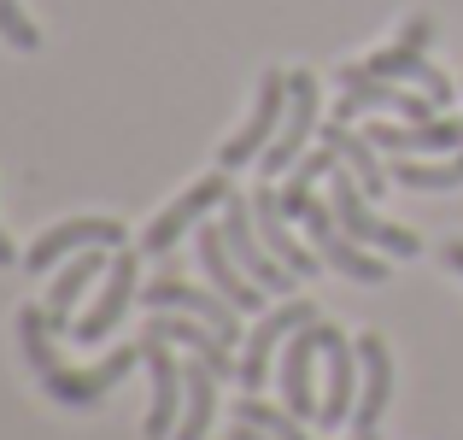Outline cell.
<instances>
[{"instance_id":"6da1fadb","label":"cell","mask_w":463,"mask_h":440,"mask_svg":"<svg viewBox=\"0 0 463 440\" xmlns=\"http://www.w3.org/2000/svg\"><path fill=\"white\" fill-rule=\"evenodd\" d=\"M53 329H47V305H24L18 311V340H24V359H30V370H35V382H42V394L53 399V406H65V411H89V406H100L106 394H112L118 382H124L129 370H136V359H141V347H118L112 359L100 364V370H71V364H59V352H53Z\"/></svg>"},{"instance_id":"7a4b0ae2","label":"cell","mask_w":463,"mask_h":440,"mask_svg":"<svg viewBox=\"0 0 463 440\" xmlns=\"http://www.w3.org/2000/svg\"><path fill=\"white\" fill-rule=\"evenodd\" d=\"M217 224H223V241H229V253L241 259V271H247V276H252V282H259L264 293H288V288L299 282V276L288 271V264L276 259L270 247H264V235H259V217H252V194L241 200V194L229 188V200H223V217H217Z\"/></svg>"},{"instance_id":"3957f363","label":"cell","mask_w":463,"mask_h":440,"mask_svg":"<svg viewBox=\"0 0 463 440\" xmlns=\"http://www.w3.org/2000/svg\"><path fill=\"white\" fill-rule=\"evenodd\" d=\"M335 217L364 247H382V253H393V259H417L422 253V235H411V229H399V224H382V212H370V194L358 188V177H352L346 165L335 170Z\"/></svg>"},{"instance_id":"277c9868","label":"cell","mask_w":463,"mask_h":440,"mask_svg":"<svg viewBox=\"0 0 463 440\" xmlns=\"http://www.w3.org/2000/svg\"><path fill=\"white\" fill-rule=\"evenodd\" d=\"M282 118H288V71H264L259 100H252V118H247V124H241L223 147H217V165H223V170L259 165L264 147H270L276 129H282Z\"/></svg>"},{"instance_id":"5b68a950","label":"cell","mask_w":463,"mask_h":440,"mask_svg":"<svg viewBox=\"0 0 463 440\" xmlns=\"http://www.w3.org/2000/svg\"><path fill=\"white\" fill-rule=\"evenodd\" d=\"M306 235H311V247H317V259H328L340 276H352V282H387V264L375 259V253H364V241H352L346 229H340V217H335V206H323V200H311L306 206Z\"/></svg>"},{"instance_id":"8992f818","label":"cell","mask_w":463,"mask_h":440,"mask_svg":"<svg viewBox=\"0 0 463 440\" xmlns=\"http://www.w3.org/2000/svg\"><path fill=\"white\" fill-rule=\"evenodd\" d=\"M311 136H317V77L311 71H288V118H282V129H276V141L264 147L259 170L264 177H282L288 165L306 158Z\"/></svg>"},{"instance_id":"52a82bcc","label":"cell","mask_w":463,"mask_h":440,"mask_svg":"<svg viewBox=\"0 0 463 440\" xmlns=\"http://www.w3.org/2000/svg\"><path fill=\"white\" fill-rule=\"evenodd\" d=\"M223 200H229V177H223V170H217V177H200L188 194H176V200H170L165 212L147 224V235H141V253H153V259H158V253H170L182 235H188V229L205 224V212H212V206H223Z\"/></svg>"},{"instance_id":"ba28073f","label":"cell","mask_w":463,"mask_h":440,"mask_svg":"<svg viewBox=\"0 0 463 440\" xmlns=\"http://www.w3.org/2000/svg\"><path fill=\"white\" fill-rule=\"evenodd\" d=\"M306 323H317L311 300H288V305H276V311H264V323L252 329L247 352H241V387H247V394H259V387L270 382V352L282 347V340H294Z\"/></svg>"},{"instance_id":"9c48e42d","label":"cell","mask_w":463,"mask_h":440,"mask_svg":"<svg viewBox=\"0 0 463 440\" xmlns=\"http://www.w3.org/2000/svg\"><path fill=\"white\" fill-rule=\"evenodd\" d=\"M141 359H147V376H153V406H147V440H170L182 423V399H188V376L182 364L170 359V340L165 335H147L141 340Z\"/></svg>"},{"instance_id":"30bf717a","label":"cell","mask_w":463,"mask_h":440,"mask_svg":"<svg viewBox=\"0 0 463 440\" xmlns=\"http://www.w3.org/2000/svg\"><path fill=\"white\" fill-rule=\"evenodd\" d=\"M124 241H129V229L118 224V217H71V224L47 229V235L24 253V264H30V271H53L59 259H77V253H89V247H124Z\"/></svg>"},{"instance_id":"8fae6325","label":"cell","mask_w":463,"mask_h":440,"mask_svg":"<svg viewBox=\"0 0 463 440\" xmlns=\"http://www.w3.org/2000/svg\"><path fill=\"white\" fill-rule=\"evenodd\" d=\"M358 340H346L335 323H328V340H323V429H335V423H352V411H358Z\"/></svg>"},{"instance_id":"7c38bea8","label":"cell","mask_w":463,"mask_h":440,"mask_svg":"<svg viewBox=\"0 0 463 440\" xmlns=\"http://www.w3.org/2000/svg\"><path fill=\"white\" fill-rule=\"evenodd\" d=\"M147 311H188V317H200V323H212L229 347L241 340L235 305H229L217 288H194V282H182V276H158V282H147Z\"/></svg>"},{"instance_id":"4fadbf2b","label":"cell","mask_w":463,"mask_h":440,"mask_svg":"<svg viewBox=\"0 0 463 440\" xmlns=\"http://www.w3.org/2000/svg\"><path fill=\"white\" fill-rule=\"evenodd\" d=\"M358 364H364V394H358V411H352V440H375L382 435V411L393 399V352L387 340L375 335H358Z\"/></svg>"},{"instance_id":"5bb4252c","label":"cell","mask_w":463,"mask_h":440,"mask_svg":"<svg viewBox=\"0 0 463 440\" xmlns=\"http://www.w3.org/2000/svg\"><path fill=\"white\" fill-rule=\"evenodd\" d=\"M136 253H118L112 259V271H106V288H100V300L89 305V311L71 323V340L77 347H100V335H112L118 323H124V311H129V300H136Z\"/></svg>"},{"instance_id":"9a60e30c","label":"cell","mask_w":463,"mask_h":440,"mask_svg":"<svg viewBox=\"0 0 463 440\" xmlns=\"http://www.w3.org/2000/svg\"><path fill=\"white\" fill-rule=\"evenodd\" d=\"M323 340H328V323L317 317V323H306L294 340H288V359H282V394H288V411H294L299 423L323 417V399H317V387H311V370H317V359H323Z\"/></svg>"},{"instance_id":"2e32d148","label":"cell","mask_w":463,"mask_h":440,"mask_svg":"<svg viewBox=\"0 0 463 440\" xmlns=\"http://www.w3.org/2000/svg\"><path fill=\"white\" fill-rule=\"evenodd\" d=\"M194 235H200V264H205V276H212V288L223 293V300L235 305V311H259V305H264V288L252 282V276L241 271V259L229 253L223 224H200Z\"/></svg>"},{"instance_id":"e0dca14e","label":"cell","mask_w":463,"mask_h":440,"mask_svg":"<svg viewBox=\"0 0 463 440\" xmlns=\"http://www.w3.org/2000/svg\"><path fill=\"white\" fill-rule=\"evenodd\" d=\"M147 335H165L170 347H188L200 364H212L217 376H229V382H241V364H235V347H229L223 335H217L212 323H200V317H188V311H158V317H147Z\"/></svg>"},{"instance_id":"ac0fdd59","label":"cell","mask_w":463,"mask_h":440,"mask_svg":"<svg viewBox=\"0 0 463 440\" xmlns=\"http://www.w3.org/2000/svg\"><path fill=\"white\" fill-rule=\"evenodd\" d=\"M252 217H259L264 247H270L276 259H282L288 271L299 276V282H311V276H317V253H311V247H299V241L288 235V224H294V217L282 212V194H276L270 182H264V188H252Z\"/></svg>"},{"instance_id":"d6986e66","label":"cell","mask_w":463,"mask_h":440,"mask_svg":"<svg viewBox=\"0 0 463 440\" xmlns=\"http://www.w3.org/2000/svg\"><path fill=\"white\" fill-rule=\"evenodd\" d=\"M364 136L393 158H417V153H458L463 124L458 118H434V124H375V129H364Z\"/></svg>"},{"instance_id":"ffe728a7","label":"cell","mask_w":463,"mask_h":440,"mask_svg":"<svg viewBox=\"0 0 463 440\" xmlns=\"http://www.w3.org/2000/svg\"><path fill=\"white\" fill-rule=\"evenodd\" d=\"M100 271H112V259H106V247H89L53 276V293H47V329H53V335H71V323H77L71 311H77V300L89 293V282Z\"/></svg>"},{"instance_id":"44dd1931","label":"cell","mask_w":463,"mask_h":440,"mask_svg":"<svg viewBox=\"0 0 463 440\" xmlns=\"http://www.w3.org/2000/svg\"><path fill=\"white\" fill-rule=\"evenodd\" d=\"M323 141L335 147V153H340V165H346L352 177H358V188L370 194V200H382V194H387L382 147H375L370 136H358V129H346V124H340V118H328V124H323Z\"/></svg>"},{"instance_id":"7402d4cb","label":"cell","mask_w":463,"mask_h":440,"mask_svg":"<svg viewBox=\"0 0 463 440\" xmlns=\"http://www.w3.org/2000/svg\"><path fill=\"white\" fill-rule=\"evenodd\" d=\"M429 42H434V18H429V12H417V18L405 24V35L370 59V71H375V77H387V82H417L422 65H429Z\"/></svg>"},{"instance_id":"603a6c76","label":"cell","mask_w":463,"mask_h":440,"mask_svg":"<svg viewBox=\"0 0 463 440\" xmlns=\"http://www.w3.org/2000/svg\"><path fill=\"white\" fill-rule=\"evenodd\" d=\"M182 376H188V399H182V423L170 440H205V429H212V411H217V382L223 376L212 370V364H182Z\"/></svg>"},{"instance_id":"cb8c5ba5","label":"cell","mask_w":463,"mask_h":440,"mask_svg":"<svg viewBox=\"0 0 463 440\" xmlns=\"http://www.w3.org/2000/svg\"><path fill=\"white\" fill-rule=\"evenodd\" d=\"M387 177H393L399 188H422V194L463 188V147H458L452 158H429V165H422V158H399V165L387 170Z\"/></svg>"},{"instance_id":"d4e9b609","label":"cell","mask_w":463,"mask_h":440,"mask_svg":"<svg viewBox=\"0 0 463 440\" xmlns=\"http://www.w3.org/2000/svg\"><path fill=\"white\" fill-rule=\"evenodd\" d=\"M235 417H241V423H259V429H264V435H276V440H311V435H306V423H299L294 411H276V406H264V399H252V394L235 406Z\"/></svg>"},{"instance_id":"484cf974","label":"cell","mask_w":463,"mask_h":440,"mask_svg":"<svg viewBox=\"0 0 463 440\" xmlns=\"http://www.w3.org/2000/svg\"><path fill=\"white\" fill-rule=\"evenodd\" d=\"M0 35H6V47H18V53H35V47H42V30L24 18L18 0H0Z\"/></svg>"},{"instance_id":"4316f807","label":"cell","mask_w":463,"mask_h":440,"mask_svg":"<svg viewBox=\"0 0 463 440\" xmlns=\"http://www.w3.org/2000/svg\"><path fill=\"white\" fill-rule=\"evenodd\" d=\"M276 194H282V212L299 224V217H306V206H311V177H299V170H294V177H288V188H276Z\"/></svg>"},{"instance_id":"83f0119b","label":"cell","mask_w":463,"mask_h":440,"mask_svg":"<svg viewBox=\"0 0 463 440\" xmlns=\"http://www.w3.org/2000/svg\"><path fill=\"white\" fill-rule=\"evenodd\" d=\"M417 82L434 94V106H452L458 94H463V89H452V77H446V71H434V65H422V77H417Z\"/></svg>"},{"instance_id":"f1b7e54d","label":"cell","mask_w":463,"mask_h":440,"mask_svg":"<svg viewBox=\"0 0 463 440\" xmlns=\"http://www.w3.org/2000/svg\"><path fill=\"white\" fill-rule=\"evenodd\" d=\"M229 440H276V435H264L259 423H241V417H235V435H229Z\"/></svg>"},{"instance_id":"f546056e","label":"cell","mask_w":463,"mask_h":440,"mask_svg":"<svg viewBox=\"0 0 463 440\" xmlns=\"http://www.w3.org/2000/svg\"><path fill=\"white\" fill-rule=\"evenodd\" d=\"M446 264H452V271H463V241H446Z\"/></svg>"},{"instance_id":"4dcf8cb0","label":"cell","mask_w":463,"mask_h":440,"mask_svg":"<svg viewBox=\"0 0 463 440\" xmlns=\"http://www.w3.org/2000/svg\"><path fill=\"white\" fill-rule=\"evenodd\" d=\"M12 259H18V253H12V235H6V229H0V271H6Z\"/></svg>"},{"instance_id":"1f68e13d","label":"cell","mask_w":463,"mask_h":440,"mask_svg":"<svg viewBox=\"0 0 463 440\" xmlns=\"http://www.w3.org/2000/svg\"><path fill=\"white\" fill-rule=\"evenodd\" d=\"M458 89H463V82H458Z\"/></svg>"}]
</instances>
